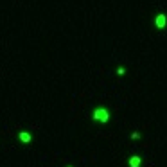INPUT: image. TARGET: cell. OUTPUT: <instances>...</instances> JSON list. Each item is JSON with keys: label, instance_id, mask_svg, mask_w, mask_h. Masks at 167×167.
I'll list each match as a JSON object with an SVG mask.
<instances>
[{"label": "cell", "instance_id": "6da1fadb", "mask_svg": "<svg viewBox=\"0 0 167 167\" xmlns=\"http://www.w3.org/2000/svg\"><path fill=\"white\" fill-rule=\"evenodd\" d=\"M95 120H99V122H103V124H106L108 120H110V111L106 110V108H97V110H93V115H92Z\"/></svg>", "mask_w": 167, "mask_h": 167}, {"label": "cell", "instance_id": "7a4b0ae2", "mask_svg": "<svg viewBox=\"0 0 167 167\" xmlns=\"http://www.w3.org/2000/svg\"><path fill=\"white\" fill-rule=\"evenodd\" d=\"M165 25H167V15H164V13L156 15V18H155V27H156V29H165Z\"/></svg>", "mask_w": 167, "mask_h": 167}, {"label": "cell", "instance_id": "3957f363", "mask_svg": "<svg viewBox=\"0 0 167 167\" xmlns=\"http://www.w3.org/2000/svg\"><path fill=\"white\" fill-rule=\"evenodd\" d=\"M18 138H20V140H22V142H23V144H29V142L33 140V137H31V135H29L27 131H20Z\"/></svg>", "mask_w": 167, "mask_h": 167}, {"label": "cell", "instance_id": "277c9868", "mask_svg": "<svg viewBox=\"0 0 167 167\" xmlns=\"http://www.w3.org/2000/svg\"><path fill=\"white\" fill-rule=\"evenodd\" d=\"M140 162H142V158L137 156V155H133L130 158V167H140Z\"/></svg>", "mask_w": 167, "mask_h": 167}, {"label": "cell", "instance_id": "5b68a950", "mask_svg": "<svg viewBox=\"0 0 167 167\" xmlns=\"http://www.w3.org/2000/svg\"><path fill=\"white\" fill-rule=\"evenodd\" d=\"M131 138H133V140H138V138H140V133H138V131H133V133H131Z\"/></svg>", "mask_w": 167, "mask_h": 167}, {"label": "cell", "instance_id": "8992f818", "mask_svg": "<svg viewBox=\"0 0 167 167\" xmlns=\"http://www.w3.org/2000/svg\"><path fill=\"white\" fill-rule=\"evenodd\" d=\"M117 74H119V75H124V74H126V68H124V67H119V68H117Z\"/></svg>", "mask_w": 167, "mask_h": 167}, {"label": "cell", "instance_id": "52a82bcc", "mask_svg": "<svg viewBox=\"0 0 167 167\" xmlns=\"http://www.w3.org/2000/svg\"><path fill=\"white\" fill-rule=\"evenodd\" d=\"M67 167H72V165H67Z\"/></svg>", "mask_w": 167, "mask_h": 167}]
</instances>
